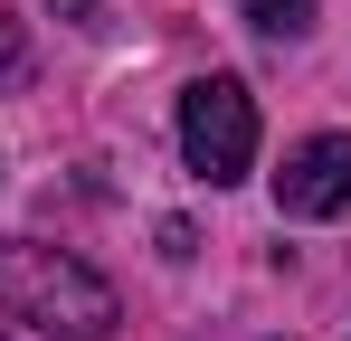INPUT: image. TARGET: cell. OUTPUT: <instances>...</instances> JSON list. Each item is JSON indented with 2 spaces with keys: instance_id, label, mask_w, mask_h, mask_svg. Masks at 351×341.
Returning <instances> with one entry per match:
<instances>
[{
  "instance_id": "cell-1",
  "label": "cell",
  "mask_w": 351,
  "mask_h": 341,
  "mask_svg": "<svg viewBox=\"0 0 351 341\" xmlns=\"http://www.w3.org/2000/svg\"><path fill=\"white\" fill-rule=\"evenodd\" d=\"M0 313L48 332V341H114V323H123L114 284L86 256L38 247V237H0Z\"/></svg>"
},
{
  "instance_id": "cell-2",
  "label": "cell",
  "mask_w": 351,
  "mask_h": 341,
  "mask_svg": "<svg viewBox=\"0 0 351 341\" xmlns=\"http://www.w3.org/2000/svg\"><path fill=\"white\" fill-rule=\"evenodd\" d=\"M180 162L209 190H228L256 170V95L237 76H190L180 86Z\"/></svg>"
},
{
  "instance_id": "cell-3",
  "label": "cell",
  "mask_w": 351,
  "mask_h": 341,
  "mask_svg": "<svg viewBox=\"0 0 351 341\" xmlns=\"http://www.w3.org/2000/svg\"><path fill=\"white\" fill-rule=\"evenodd\" d=\"M276 218H351V133H313V142L285 152Z\"/></svg>"
},
{
  "instance_id": "cell-4",
  "label": "cell",
  "mask_w": 351,
  "mask_h": 341,
  "mask_svg": "<svg viewBox=\"0 0 351 341\" xmlns=\"http://www.w3.org/2000/svg\"><path fill=\"white\" fill-rule=\"evenodd\" d=\"M237 10H247V29H256V38H304L323 0H237Z\"/></svg>"
},
{
  "instance_id": "cell-5",
  "label": "cell",
  "mask_w": 351,
  "mask_h": 341,
  "mask_svg": "<svg viewBox=\"0 0 351 341\" xmlns=\"http://www.w3.org/2000/svg\"><path fill=\"white\" fill-rule=\"evenodd\" d=\"M19 66H29V48H19V29L0 19V76H19Z\"/></svg>"
},
{
  "instance_id": "cell-6",
  "label": "cell",
  "mask_w": 351,
  "mask_h": 341,
  "mask_svg": "<svg viewBox=\"0 0 351 341\" xmlns=\"http://www.w3.org/2000/svg\"><path fill=\"white\" fill-rule=\"evenodd\" d=\"M66 19H76V29H105V0H58Z\"/></svg>"
}]
</instances>
